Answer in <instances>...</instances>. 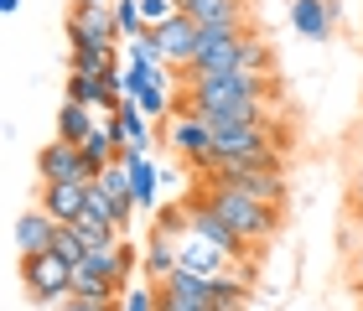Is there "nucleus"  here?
Masks as SVG:
<instances>
[{
	"instance_id": "nucleus-35",
	"label": "nucleus",
	"mask_w": 363,
	"mask_h": 311,
	"mask_svg": "<svg viewBox=\"0 0 363 311\" xmlns=\"http://www.w3.org/2000/svg\"><path fill=\"white\" fill-rule=\"evenodd\" d=\"M358 296H363V290H358Z\"/></svg>"
},
{
	"instance_id": "nucleus-24",
	"label": "nucleus",
	"mask_w": 363,
	"mask_h": 311,
	"mask_svg": "<svg viewBox=\"0 0 363 311\" xmlns=\"http://www.w3.org/2000/svg\"><path fill=\"white\" fill-rule=\"evenodd\" d=\"M114 57H120V47H73V73H104L114 68Z\"/></svg>"
},
{
	"instance_id": "nucleus-28",
	"label": "nucleus",
	"mask_w": 363,
	"mask_h": 311,
	"mask_svg": "<svg viewBox=\"0 0 363 311\" xmlns=\"http://www.w3.org/2000/svg\"><path fill=\"white\" fill-rule=\"evenodd\" d=\"M120 311H156V290L151 285H130L125 301H120Z\"/></svg>"
},
{
	"instance_id": "nucleus-10",
	"label": "nucleus",
	"mask_w": 363,
	"mask_h": 311,
	"mask_svg": "<svg viewBox=\"0 0 363 311\" xmlns=\"http://www.w3.org/2000/svg\"><path fill=\"white\" fill-rule=\"evenodd\" d=\"M57 228H62V223H52L42 208L21 213V218H16V228H11L16 254H47V249H52V239H57Z\"/></svg>"
},
{
	"instance_id": "nucleus-1",
	"label": "nucleus",
	"mask_w": 363,
	"mask_h": 311,
	"mask_svg": "<svg viewBox=\"0 0 363 311\" xmlns=\"http://www.w3.org/2000/svg\"><path fill=\"white\" fill-rule=\"evenodd\" d=\"M203 198L223 213V223L234 228L244 244H265L280 234V208L259 203V198H244V192H228V187H203Z\"/></svg>"
},
{
	"instance_id": "nucleus-2",
	"label": "nucleus",
	"mask_w": 363,
	"mask_h": 311,
	"mask_svg": "<svg viewBox=\"0 0 363 311\" xmlns=\"http://www.w3.org/2000/svg\"><path fill=\"white\" fill-rule=\"evenodd\" d=\"M192 94V104H228V99H275V78L270 73H250V68H234V73H208V78H187L182 84Z\"/></svg>"
},
{
	"instance_id": "nucleus-13",
	"label": "nucleus",
	"mask_w": 363,
	"mask_h": 311,
	"mask_svg": "<svg viewBox=\"0 0 363 311\" xmlns=\"http://www.w3.org/2000/svg\"><path fill=\"white\" fill-rule=\"evenodd\" d=\"M156 37H161V47H167L172 68H187V62L197 57V21H192L187 11H182V16H172L167 26H156Z\"/></svg>"
},
{
	"instance_id": "nucleus-20",
	"label": "nucleus",
	"mask_w": 363,
	"mask_h": 311,
	"mask_svg": "<svg viewBox=\"0 0 363 311\" xmlns=\"http://www.w3.org/2000/svg\"><path fill=\"white\" fill-rule=\"evenodd\" d=\"M125 62H145V68H172L167 47H161V37H156V26L145 31V37H135V42H125Z\"/></svg>"
},
{
	"instance_id": "nucleus-27",
	"label": "nucleus",
	"mask_w": 363,
	"mask_h": 311,
	"mask_svg": "<svg viewBox=\"0 0 363 311\" xmlns=\"http://www.w3.org/2000/svg\"><path fill=\"white\" fill-rule=\"evenodd\" d=\"M140 16H145V26H167L172 16H182L177 0H140Z\"/></svg>"
},
{
	"instance_id": "nucleus-34",
	"label": "nucleus",
	"mask_w": 363,
	"mask_h": 311,
	"mask_svg": "<svg viewBox=\"0 0 363 311\" xmlns=\"http://www.w3.org/2000/svg\"><path fill=\"white\" fill-rule=\"evenodd\" d=\"M177 6H187V0H177Z\"/></svg>"
},
{
	"instance_id": "nucleus-15",
	"label": "nucleus",
	"mask_w": 363,
	"mask_h": 311,
	"mask_svg": "<svg viewBox=\"0 0 363 311\" xmlns=\"http://www.w3.org/2000/svg\"><path fill=\"white\" fill-rule=\"evenodd\" d=\"M125 166H130V192H135V208L151 213V208L161 203V198H156V192H161V176H156V166H151V156H145V151H130Z\"/></svg>"
},
{
	"instance_id": "nucleus-11",
	"label": "nucleus",
	"mask_w": 363,
	"mask_h": 311,
	"mask_svg": "<svg viewBox=\"0 0 363 311\" xmlns=\"http://www.w3.org/2000/svg\"><path fill=\"white\" fill-rule=\"evenodd\" d=\"M291 26L306 42H327V31L337 26V6L333 0H291Z\"/></svg>"
},
{
	"instance_id": "nucleus-17",
	"label": "nucleus",
	"mask_w": 363,
	"mask_h": 311,
	"mask_svg": "<svg viewBox=\"0 0 363 311\" xmlns=\"http://www.w3.org/2000/svg\"><path fill=\"white\" fill-rule=\"evenodd\" d=\"M182 11L197 26H244V0H187Z\"/></svg>"
},
{
	"instance_id": "nucleus-30",
	"label": "nucleus",
	"mask_w": 363,
	"mask_h": 311,
	"mask_svg": "<svg viewBox=\"0 0 363 311\" xmlns=\"http://www.w3.org/2000/svg\"><path fill=\"white\" fill-rule=\"evenodd\" d=\"M57 311H120V301H84V296H68Z\"/></svg>"
},
{
	"instance_id": "nucleus-22",
	"label": "nucleus",
	"mask_w": 363,
	"mask_h": 311,
	"mask_svg": "<svg viewBox=\"0 0 363 311\" xmlns=\"http://www.w3.org/2000/svg\"><path fill=\"white\" fill-rule=\"evenodd\" d=\"M68 99H73V104H89V109H99V114H114L109 99H104V84H99L94 73H73V78H68Z\"/></svg>"
},
{
	"instance_id": "nucleus-8",
	"label": "nucleus",
	"mask_w": 363,
	"mask_h": 311,
	"mask_svg": "<svg viewBox=\"0 0 363 311\" xmlns=\"http://www.w3.org/2000/svg\"><path fill=\"white\" fill-rule=\"evenodd\" d=\"M239 259L234 254H223L218 244H208L197 228L187 223V234L177 239V270H197V275H234Z\"/></svg>"
},
{
	"instance_id": "nucleus-5",
	"label": "nucleus",
	"mask_w": 363,
	"mask_h": 311,
	"mask_svg": "<svg viewBox=\"0 0 363 311\" xmlns=\"http://www.w3.org/2000/svg\"><path fill=\"white\" fill-rule=\"evenodd\" d=\"M37 176H42V182H94V166H89V156L78 151L73 140L52 135L37 151Z\"/></svg>"
},
{
	"instance_id": "nucleus-14",
	"label": "nucleus",
	"mask_w": 363,
	"mask_h": 311,
	"mask_svg": "<svg viewBox=\"0 0 363 311\" xmlns=\"http://www.w3.org/2000/svg\"><path fill=\"white\" fill-rule=\"evenodd\" d=\"M156 290H167V296H182V301H203V306H213V296H218V275L172 270V275H167V281H161Z\"/></svg>"
},
{
	"instance_id": "nucleus-9",
	"label": "nucleus",
	"mask_w": 363,
	"mask_h": 311,
	"mask_svg": "<svg viewBox=\"0 0 363 311\" xmlns=\"http://www.w3.org/2000/svg\"><path fill=\"white\" fill-rule=\"evenodd\" d=\"M84 198H89V182H42L37 208L52 223H78L84 218Z\"/></svg>"
},
{
	"instance_id": "nucleus-33",
	"label": "nucleus",
	"mask_w": 363,
	"mask_h": 311,
	"mask_svg": "<svg viewBox=\"0 0 363 311\" xmlns=\"http://www.w3.org/2000/svg\"><path fill=\"white\" fill-rule=\"evenodd\" d=\"M358 176H363V151H358Z\"/></svg>"
},
{
	"instance_id": "nucleus-31",
	"label": "nucleus",
	"mask_w": 363,
	"mask_h": 311,
	"mask_svg": "<svg viewBox=\"0 0 363 311\" xmlns=\"http://www.w3.org/2000/svg\"><path fill=\"white\" fill-rule=\"evenodd\" d=\"M0 11H6V16H16V11H21V0H0Z\"/></svg>"
},
{
	"instance_id": "nucleus-6",
	"label": "nucleus",
	"mask_w": 363,
	"mask_h": 311,
	"mask_svg": "<svg viewBox=\"0 0 363 311\" xmlns=\"http://www.w3.org/2000/svg\"><path fill=\"white\" fill-rule=\"evenodd\" d=\"M68 42L73 47H120V26H114V6H78L68 16Z\"/></svg>"
},
{
	"instance_id": "nucleus-18",
	"label": "nucleus",
	"mask_w": 363,
	"mask_h": 311,
	"mask_svg": "<svg viewBox=\"0 0 363 311\" xmlns=\"http://www.w3.org/2000/svg\"><path fill=\"white\" fill-rule=\"evenodd\" d=\"M145 281H167V275L177 270V234H167V228H156L151 239H145Z\"/></svg>"
},
{
	"instance_id": "nucleus-29",
	"label": "nucleus",
	"mask_w": 363,
	"mask_h": 311,
	"mask_svg": "<svg viewBox=\"0 0 363 311\" xmlns=\"http://www.w3.org/2000/svg\"><path fill=\"white\" fill-rule=\"evenodd\" d=\"M156 311H213L203 301H182V296H167V290H156Z\"/></svg>"
},
{
	"instance_id": "nucleus-7",
	"label": "nucleus",
	"mask_w": 363,
	"mask_h": 311,
	"mask_svg": "<svg viewBox=\"0 0 363 311\" xmlns=\"http://www.w3.org/2000/svg\"><path fill=\"white\" fill-rule=\"evenodd\" d=\"M172 151L187 161V166H197V171L218 166V140H213V125H203L197 114H187V120L172 125Z\"/></svg>"
},
{
	"instance_id": "nucleus-3",
	"label": "nucleus",
	"mask_w": 363,
	"mask_h": 311,
	"mask_svg": "<svg viewBox=\"0 0 363 311\" xmlns=\"http://www.w3.org/2000/svg\"><path fill=\"white\" fill-rule=\"evenodd\" d=\"M21 281H26L31 306H47V311H57L73 296V265L52 249L47 254H21Z\"/></svg>"
},
{
	"instance_id": "nucleus-25",
	"label": "nucleus",
	"mask_w": 363,
	"mask_h": 311,
	"mask_svg": "<svg viewBox=\"0 0 363 311\" xmlns=\"http://www.w3.org/2000/svg\"><path fill=\"white\" fill-rule=\"evenodd\" d=\"M52 254H62L68 265H84V259H89V244H84V234H78L73 223H62L57 239H52Z\"/></svg>"
},
{
	"instance_id": "nucleus-12",
	"label": "nucleus",
	"mask_w": 363,
	"mask_h": 311,
	"mask_svg": "<svg viewBox=\"0 0 363 311\" xmlns=\"http://www.w3.org/2000/svg\"><path fill=\"white\" fill-rule=\"evenodd\" d=\"M104 125H109V135L120 140V151H145V145H151V125H145V109L135 99H125L120 114H109Z\"/></svg>"
},
{
	"instance_id": "nucleus-4",
	"label": "nucleus",
	"mask_w": 363,
	"mask_h": 311,
	"mask_svg": "<svg viewBox=\"0 0 363 311\" xmlns=\"http://www.w3.org/2000/svg\"><path fill=\"white\" fill-rule=\"evenodd\" d=\"M203 187H228L244 192V198H259L270 208H286V176L265 171V166H239V161H218V166L203 171Z\"/></svg>"
},
{
	"instance_id": "nucleus-26",
	"label": "nucleus",
	"mask_w": 363,
	"mask_h": 311,
	"mask_svg": "<svg viewBox=\"0 0 363 311\" xmlns=\"http://www.w3.org/2000/svg\"><path fill=\"white\" fill-rule=\"evenodd\" d=\"M135 104L145 109V120H151V114H167V104H172V89H167V78H156V84L145 89V94H140Z\"/></svg>"
},
{
	"instance_id": "nucleus-16",
	"label": "nucleus",
	"mask_w": 363,
	"mask_h": 311,
	"mask_svg": "<svg viewBox=\"0 0 363 311\" xmlns=\"http://www.w3.org/2000/svg\"><path fill=\"white\" fill-rule=\"evenodd\" d=\"M99 125H104V120H99V109L62 99V109H57V140H73V145H84V140L94 135Z\"/></svg>"
},
{
	"instance_id": "nucleus-32",
	"label": "nucleus",
	"mask_w": 363,
	"mask_h": 311,
	"mask_svg": "<svg viewBox=\"0 0 363 311\" xmlns=\"http://www.w3.org/2000/svg\"><path fill=\"white\" fill-rule=\"evenodd\" d=\"M78 6H114V0H78Z\"/></svg>"
},
{
	"instance_id": "nucleus-21",
	"label": "nucleus",
	"mask_w": 363,
	"mask_h": 311,
	"mask_svg": "<svg viewBox=\"0 0 363 311\" xmlns=\"http://www.w3.org/2000/svg\"><path fill=\"white\" fill-rule=\"evenodd\" d=\"M239 62L250 73H270L275 78V47L259 37V31H244V47H239Z\"/></svg>"
},
{
	"instance_id": "nucleus-19",
	"label": "nucleus",
	"mask_w": 363,
	"mask_h": 311,
	"mask_svg": "<svg viewBox=\"0 0 363 311\" xmlns=\"http://www.w3.org/2000/svg\"><path fill=\"white\" fill-rule=\"evenodd\" d=\"M78 151H84V156H89V166H94V176H99V171H104V166H109V161H125V156H130V151H120V140H114V135H109V125H99V130H94V135H89L84 145H78Z\"/></svg>"
},
{
	"instance_id": "nucleus-23",
	"label": "nucleus",
	"mask_w": 363,
	"mask_h": 311,
	"mask_svg": "<svg viewBox=\"0 0 363 311\" xmlns=\"http://www.w3.org/2000/svg\"><path fill=\"white\" fill-rule=\"evenodd\" d=\"M114 26H120V42H135L145 37V16H140V0H114Z\"/></svg>"
}]
</instances>
